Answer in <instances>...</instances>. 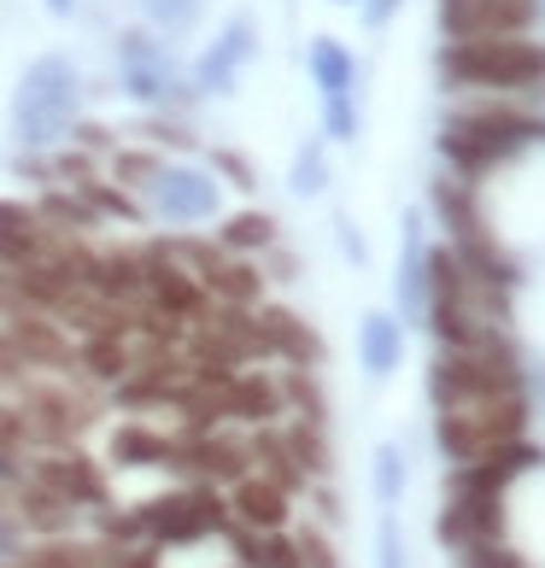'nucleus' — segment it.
Returning a JSON list of instances; mask_svg holds the SVG:
<instances>
[{
    "label": "nucleus",
    "mask_w": 545,
    "mask_h": 568,
    "mask_svg": "<svg viewBox=\"0 0 545 568\" xmlns=\"http://www.w3.org/2000/svg\"><path fill=\"white\" fill-rule=\"evenodd\" d=\"M428 393L440 405H475V398H498V393H516V352L487 334L475 352H452L446 364H434L428 375Z\"/></svg>",
    "instance_id": "obj_4"
},
{
    "label": "nucleus",
    "mask_w": 545,
    "mask_h": 568,
    "mask_svg": "<svg viewBox=\"0 0 545 568\" xmlns=\"http://www.w3.org/2000/svg\"><path fill=\"white\" fill-rule=\"evenodd\" d=\"M270 235H276V223L259 217V212H246V217H229L223 246H270Z\"/></svg>",
    "instance_id": "obj_30"
},
{
    "label": "nucleus",
    "mask_w": 545,
    "mask_h": 568,
    "mask_svg": "<svg viewBox=\"0 0 545 568\" xmlns=\"http://www.w3.org/2000/svg\"><path fill=\"white\" fill-rule=\"evenodd\" d=\"M282 398L270 382H259V375H229V416H253V423H264V416H276Z\"/></svg>",
    "instance_id": "obj_19"
},
{
    "label": "nucleus",
    "mask_w": 545,
    "mask_h": 568,
    "mask_svg": "<svg viewBox=\"0 0 545 568\" xmlns=\"http://www.w3.org/2000/svg\"><path fill=\"white\" fill-rule=\"evenodd\" d=\"M253 457L259 463H270V480H276V487L282 493H293V487H300V463H293V452H287V439L282 434H259V446H253Z\"/></svg>",
    "instance_id": "obj_27"
},
{
    "label": "nucleus",
    "mask_w": 545,
    "mask_h": 568,
    "mask_svg": "<svg viewBox=\"0 0 545 568\" xmlns=\"http://www.w3.org/2000/svg\"><path fill=\"white\" fill-rule=\"evenodd\" d=\"M311 77L323 89V106H329V135H352L359 118H352L346 94H352V59L341 41H311Z\"/></svg>",
    "instance_id": "obj_9"
},
{
    "label": "nucleus",
    "mask_w": 545,
    "mask_h": 568,
    "mask_svg": "<svg viewBox=\"0 0 545 568\" xmlns=\"http://www.w3.org/2000/svg\"><path fill=\"white\" fill-rule=\"evenodd\" d=\"M528 428V405H522V393H498V398H475V405H452L440 416V446L452 457H481L493 446H511L522 439Z\"/></svg>",
    "instance_id": "obj_5"
},
{
    "label": "nucleus",
    "mask_w": 545,
    "mask_h": 568,
    "mask_svg": "<svg viewBox=\"0 0 545 568\" xmlns=\"http://www.w3.org/2000/svg\"><path fill=\"white\" fill-rule=\"evenodd\" d=\"M205 282H212L229 305H253V300H259V276H253L246 264H218Z\"/></svg>",
    "instance_id": "obj_29"
},
{
    "label": "nucleus",
    "mask_w": 545,
    "mask_h": 568,
    "mask_svg": "<svg viewBox=\"0 0 545 568\" xmlns=\"http://www.w3.org/2000/svg\"><path fill=\"white\" fill-rule=\"evenodd\" d=\"M287 452H293V463H300V475H329V439H323V428L317 423H293L287 434Z\"/></svg>",
    "instance_id": "obj_24"
},
{
    "label": "nucleus",
    "mask_w": 545,
    "mask_h": 568,
    "mask_svg": "<svg viewBox=\"0 0 545 568\" xmlns=\"http://www.w3.org/2000/svg\"><path fill=\"white\" fill-rule=\"evenodd\" d=\"M18 510H24V521H30V528H41V534H65L71 516H77V504L48 493V487H30L24 498H18Z\"/></svg>",
    "instance_id": "obj_21"
},
{
    "label": "nucleus",
    "mask_w": 545,
    "mask_h": 568,
    "mask_svg": "<svg viewBox=\"0 0 545 568\" xmlns=\"http://www.w3.org/2000/svg\"><path fill=\"white\" fill-rule=\"evenodd\" d=\"M287 393H293V405H300V410H305V423H323V393H317V387H311V382H305V375H300V369H293V375H287Z\"/></svg>",
    "instance_id": "obj_35"
},
{
    "label": "nucleus",
    "mask_w": 545,
    "mask_h": 568,
    "mask_svg": "<svg viewBox=\"0 0 545 568\" xmlns=\"http://www.w3.org/2000/svg\"><path fill=\"white\" fill-rule=\"evenodd\" d=\"M48 7H53V12H71V7H77V0H48Z\"/></svg>",
    "instance_id": "obj_43"
},
{
    "label": "nucleus",
    "mask_w": 545,
    "mask_h": 568,
    "mask_svg": "<svg viewBox=\"0 0 545 568\" xmlns=\"http://www.w3.org/2000/svg\"><path fill=\"white\" fill-rule=\"evenodd\" d=\"M123 82H130V94H141V100H159L171 89V65H164V53L147 36H123Z\"/></svg>",
    "instance_id": "obj_15"
},
{
    "label": "nucleus",
    "mask_w": 545,
    "mask_h": 568,
    "mask_svg": "<svg viewBox=\"0 0 545 568\" xmlns=\"http://www.w3.org/2000/svg\"><path fill=\"white\" fill-rule=\"evenodd\" d=\"M246 568H300V551H293V539H282V534H264L259 539V551H253V562Z\"/></svg>",
    "instance_id": "obj_31"
},
{
    "label": "nucleus",
    "mask_w": 545,
    "mask_h": 568,
    "mask_svg": "<svg viewBox=\"0 0 545 568\" xmlns=\"http://www.w3.org/2000/svg\"><path fill=\"white\" fill-rule=\"evenodd\" d=\"M71 118H77V71H71V59H36V65L24 71V82H18V94H12V130L24 146H48L71 130Z\"/></svg>",
    "instance_id": "obj_1"
},
{
    "label": "nucleus",
    "mask_w": 545,
    "mask_h": 568,
    "mask_svg": "<svg viewBox=\"0 0 545 568\" xmlns=\"http://www.w3.org/2000/svg\"><path fill=\"white\" fill-rule=\"evenodd\" d=\"M359 346H364V369L387 375L393 364H400V323H393V317H364Z\"/></svg>",
    "instance_id": "obj_20"
},
{
    "label": "nucleus",
    "mask_w": 545,
    "mask_h": 568,
    "mask_svg": "<svg viewBox=\"0 0 545 568\" xmlns=\"http://www.w3.org/2000/svg\"><path fill=\"white\" fill-rule=\"evenodd\" d=\"M464 562H470V568H528L516 551H505V545H493V539H475Z\"/></svg>",
    "instance_id": "obj_33"
},
{
    "label": "nucleus",
    "mask_w": 545,
    "mask_h": 568,
    "mask_svg": "<svg viewBox=\"0 0 545 568\" xmlns=\"http://www.w3.org/2000/svg\"><path fill=\"white\" fill-rule=\"evenodd\" d=\"M498 528H505V504L493 493H457L446 510H440V539H457V545L493 539Z\"/></svg>",
    "instance_id": "obj_12"
},
{
    "label": "nucleus",
    "mask_w": 545,
    "mask_h": 568,
    "mask_svg": "<svg viewBox=\"0 0 545 568\" xmlns=\"http://www.w3.org/2000/svg\"><path fill=\"white\" fill-rule=\"evenodd\" d=\"M141 282H147V300H153V311H164V317H200V311H205L200 282L188 276V270H176L164 252L141 258Z\"/></svg>",
    "instance_id": "obj_10"
},
{
    "label": "nucleus",
    "mask_w": 545,
    "mask_h": 568,
    "mask_svg": "<svg viewBox=\"0 0 545 568\" xmlns=\"http://www.w3.org/2000/svg\"><path fill=\"white\" fill-rule=\"evenodd\" d=\"M428 282H434V300H446V305H464L475 287V276L464 270L457 252H428Z\"/></svg>",
    "instance_id": "obj_22"
},
{
    "label": "nucleus",
    "mask_w": 545,
    "mask_h": 568,
    "mask_svg": "<svg viewBox=\"0 0 545 568\" xmlns=\"http://www.w3.org/2000/svg\"><path fill=\"white\" fill-rule=\"evenodd\" d=\"M545 135L539 118H522V112H464L446 123V159L464 164V171H493V164H505L511 153H522L528 141Z\"/></svg>",
    "instance_id": "obj_3"
},
{
    "label": "nucleus",
    "mask_w": 545,
    "mask_h": 568,
    "mask_svg": "<svg viewBox=\"0 0 545 568\" xmlns=\"http://www.w3.org/2000/svg\"><path fill=\"white\" fill-rule=\"evenodd\" d=\"M440 24L457 41L522 36L534 24V0H440Z\"/></svg>",
    "instance_id": "obj_8"
},
{
    "label": "nucleus",
    "mask_w": 545,
    "mask_h": 568,
    "mask_svg": "<svg viewBox=\"0 0 545 568\" xmlns=\"http://www.w3.org/2000/svg\"><path fill=\"white\" fill-rule=\"evenodd\" d=\"M223 521H229V504L218 493H176V498H153L141 510V528L147 534H159V539H205V534H223Z\"/></svg>",
    "instance_id": "obj_6"
},
{
    "label": "nucleus",
    "mask_w": 545,
    "mask_h": 568,
    "mask_svg": "<svg viewBox=\"0 0 545 568\" xmlns=\"http://www.w3.org/2000/svg\"><path fill=\"white\" fill-rule=\"evenodd\" d=\"M235 516L246 521V528H259V534H276L282 521H287V493L276 487V480L241 475L235 480Z\"/></svg>",
    "instance_id": "obj_14"
},
{
    "label": "nucleus",
    "mask_w": 545,
    "mask_h": 568,
    "mask_svg": "<svg viewBox=\"0 0 545 568\" xmlns=\"http://www.w3.org/2000/svg\"><path fill=\"white\" fill-rule=\"evenodd\" d=\"M393 7H400V0H370V18H375V24H382V18H387Z\"/></svg>",
    "instance_id": "obj_41"
},
{
    "label": "nucleus",
    "mask_w": 545,
    "mask_h": 568,
    "mask_svg": "<svg viewBox=\"0 0 545 568\" xmlns=\"http://www.w3.org/2000/svg\"><path fill=\"white\" fill-rule=\"evenodd\" d=\"M341 7H346V0H341Z\"/></svg>",
    "instance_id": "obj_44"
},
{
    "label": "nucleus",
    "mask_w": 545,
    "mask_h": 568,
    "mask_svg": "<svg viewBox=\"0 0 545 568\" xmlns=\"http://www.w3.org/2000/svg\"><path fill=\"white\" fill-rule=\"evenodd\" d=\"M82 364H89L94 375H107V382H112V375H123V369H130V352H123V334H94V341L82 346Z\"/></svg>",
    "instance_id": "obj_28"
},
{
    "label": "nucleus",
    "mask_w": 545,
    "mask_h": 568,
    "mask_svg": "<svg viewBox=\"0 0 545 568\" xmlns=\"http://www.w3.org/2000/svg\"><path fill=\"white\" fill-rule=\"evenodd\" d=\"M440 212H446V223H452L457 246L487 235V229H481V217H475V200H470V187H457V182H440Z\"/></svg>",
    "instance_id": "obj_25"
},
{
    "label": "nucleus",
    "mask_w": 545,
    "mask_h": 568,
    "mask_svg": "<svg viewBox=\"0 0 545 568\" xmlns=\"http://www.w3.org/2000/svg\"><path fill=\"white\" fill-rule=\"evenodd\" d=\"M12 475H18V463H12V452H0V487H7Z\"/></svg>",
    "instance_id": "obj_42"
},
{
    "label": "nucleus",
    "mask_w": 545,
    "mask_h": 568,
    "mask_svg": "<svg viewBox=\"0 0 545 568\" xmlns=\"http://www.w3.org/2000/svg\"><path fill=\"white\" fill-rule=\"evenodd\" d=\"M147 194H153V212L164 223H205L218 217V182L194 171V164H159L153 182H147Z\"/></svg>",
    "instance_id": "obj_7"
},
{
    "label": "nucleus",
    "mask_w": 545,
    "mask_h": 568,
    "mask_svg": "<svg viewBox=\"0 0 545 568\" xmlns=\"http://www.w3.org/2000/svg\"><path fill=\"white\" fill-rule=\"evenodd\" d=\"M259 341H264V352H287L293 364H317V357H323L317 334H305V323L287 317V311H264V317H259Z\"/></svg>",
    "instance_id": "obj_17"
},
{
    "label": "nucleus",
    "mask_w": 545,
    "mask_h": 568,
    "mask_svg": "<svg viewBox=\"0 0 545 568\" xmlns=\"http://www.w3.org/2000/svg\"><path fill=\"white\" fill-rule=\"evenodd\" d=\"M107 534L112 539H135L141 534V516H107Z\"/></svg>",
    "instance_id": "obj_40"
},
{
    "label": "nucleus",
    "mask_w": 545,
    "mask_h": 568,
    "mask_svg": "<svg viewBox=\"0 0 545 568\" xmlns=\"http://www.w3.org/2000/svg\"><path fill=\"white\" fill-rule=\"evenodd\" d=\"M446 71L470 89H534L545 82V48L522 36H487V41H452Z\"/></svg>",
    "instance_id": "obj_2"
},
{
    "label": "nucleus",
    "mask_w": 545,
    "mask_h": 568,
    "mask_svg": "<svg viewBox=\"0 0 545 568\" xmlns=\"http://www.w3.org/2000/svg\"><path fill=\"white\" fill-rule=\"evenodd\" d=\"M171 463H188V469H200V475H218V480H241L246 475V452L241 446H229V439H176V452Z\"/></svg>",
    "instance_id": "obj_16"
},
{
    "label": "nucleus",
    "mask_w": 545,
    "mask_h": 568,
    "mask_svg": "<svg viewBox=\"0 0 545 568\" xmlns=\"http://www.w3.org/2000/svg\"><path fill=\"white\" fill-rule=\"evenodd\" d=\"M153 171H159V159H147V153H123V159H118V176H130L135 187L153 182Z\"/></svg>",
    "instance_id": "obj_38"
},
{
    "label": "nucleus",
    "mask_w": 545,
    "mask_h": 568,
    "mask_svg": "<svg viewBox=\"0 0 545 568\" xmlns=\"http://www.w3.org/2000/svg\"><path fill=\"white\" fill-rule=\"evenodd\" d=\"M375 487H382V498L393 504V498H400V452H382V457H375Z\"/></svg>",
    "instance_id": "obj_36"
},
{
    "label": "nucleus",
    "mask_w": 545,
    "mask_h": 568,
    "mask_svg": "<svg viewBox=\"0 0 545 568\" xmlns=\"http://www.w3.org/2000/svg\"><path fill=\"white\" fill-rule=\"evenodd\" d=\"M246 53H253V30H246V24H229L218 48L200 59V89H229V77H235V65H241Z\"/></svg>",
    "instance_id": "obj_18"
},
{
    "label": "nucleus",
    "mask_w": 545,
    "mask_h": 568,
    "mask_svg": "<svg viewBox=\"0 0 545 568\" xmlns=\"http://www.w3.org/2000/svg\"><path fill=\"white\" fill-rule=\"evenodd\" d=\"M100 551H89V545H65V539H53V545H36V551H24L12 568H94Z\"/></svg>",
    "instance_id": "obj_26"
},
{
    "label": "nucleus",
    "mask_w": 545,
    "mask_h": 568,
    "mask_svg": "<svg viewBox=\"0 0 545 568\" xmlns=\"http://www.w3.org/2000/svg\"><path fill=\"white\" fill-rule=\"evenodd\" d=\"M194 12H200V0H147V18L164 24V30H182Z\"/></svg>",
    "instance_id": "obj_32"
},
{
    "label": "nucleus",
    "mask_w": 545,
    "mask_h": 568,
    "mask_svg": "<svg viewBox=\"0 0 545 568\" xmlns=\"http://www.w3.org/2000/svg\"><path fill=\"white\" fill-rule=\"evenodd\" d=\"M36 487H48L71 504H107V480H100V469L89 457H41Z\"/></svg>",
    "instance_id": "obj_13"
},
{
    "label": "nucleus",
    "mask_w": 545,
    "mask_h": 568,
    "mask_svg": "<svg viewBox=\"0 0 545 568\" xmlns=\"http://www.w3.org/2000/svg\"><path fill=\"white\" fill-rule=\"evenodd\" d=\"M539 463L534 446H522V439H511V446H493V452H481L470 457V469L457 475V493H493V498H505V487L516 475H528Z\"/></svg>",
    "instance_id": "obj_11"
},
{
    "label": "nucleus",
    "mask_w": 545,
    "mask_h": 568,
    "mask_svg": "<svg viewBox=\"0 0 545 568\" xmlns=\"http://www.w3.org/2000/svg\"><path fill=\"white\" fill-rule=\"evenodd\" d=\"M382 568H400V528L382 521Z\"/></svg>",
    "instance_id": "obj_39"
},
{
    "label": "nucleus",
    "mask_w": 545,
    "mask_h": 568,
    "mask_svg": "<svg viewBox=\"0 0 545 568\" xmlns=\"http://www.w3.org/2000/svg\"><path fill=\"white\" fill-rule=\"evenodd\" d=\"M293 551H300V568H334V545L323 534H300Z\"/></svg>",
    "instance_id": "obj_34"
},
{
    "label": "nucleus",
    "mask_w": 545,
    "mask_h": 568,
    "mask_svg": "<svg viewBox=\"0 0 545 568\" xmlns=\"http://www.w3.org/2000/svg\"><path fill=\"white\" fill-rule=\"evenodd\" d=\"M171 452H176V439H164L153 428H118V439H112L118 463H171Z\"/></svg>",
    "instance_id": "obj_23"
},
{
    "label": "nucleus",
    "mask_w": 545,
    "mask_h": 568,
    "mask_svg": "<svg viewBox=\"0 0 545 568\" xmlns=\"http://www.w3.org/2000/svg\"><path fill=\"white\" fill-rule=\"evenodd\" d=\"M293 187H300V194H317L323 187V159L317 153H300V164H293Z\"/></svg>",
    "instance_id": "obj_37"
}]
</instances>
